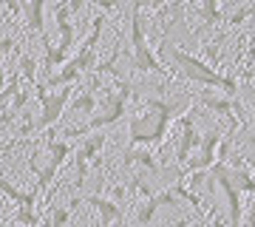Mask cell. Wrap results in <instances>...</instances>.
<instances>
[{"mask_svg":"<svg viewBox=\"0 0 255 227\" xmlns=\"http://www.w3.org/2000/svg\"><path fill=\"white\" fill-rule=\"evenodd\" d=\"M167 51H170V60L179 65V71H182L187 80L199 82V85H204V88H219V91H224L227 97H236L238 91H241V85H238L236 77H230V74L224 77V74H219L210 63H204V60H199V57H193L190 51H182L179 45H170Z\"/></svg>","mask_w":255,"mask_h":227,"instance_id":"cell-2","label":"cell"},{"mask_svg":"<svg viewBox=\"0 0 255 227\" xmlns=\"http://www.w3.org/2000/svg\"><path fill=\"white\" fill-rule=\"evenodd\" d=\"M102 145H105V134H91L80 145V151L74 154V168H77V179H74V185H77V188L85 182V176H88V165L97 162V154L102 151Z\"/></svg>","mask_w":255,"mask_h":227,"instance_id":"cell-5","label":"cell"},{"mask_svg":"<svg viewBox=\"0 0 255 227\" xmlns=\"http://www.w3.org/2000/svg\"><path fill=\"white\" fill-rule=\"evenodd\" d=\"M68 9H71V14H74V11H82V9H85V3H82V0H71V3H68Z\"/></svg>","mask_w":255,"mask_h":227,"instance_id":"cell-25","label":"cell"},{"mask_svg":"<svg viewBox=\"0 0 255 227\" xmlns=\"http://www.w3.org/2000/svg\"><path fill=\"white\" fill-rule=\"evenodd\" d=\"M71 102V88H60V91H48L46 102H40V117H37V131H43V128H51L57 119L63 117L65 105Z\"/></svg>","mask_w":255,"mask_h":227,"instance_id":"cell-4","label":"cell"},{"mask_svg":"<svg viewBox=\"0 0 255 227\" xmlns=\"http://www.w3.org/2000/svg\"><path fill=\"white\" fill-rule=\"evenodd\" d=\"M130 48H133V68L136 71H162V60L150 51L145 34V23H142V6L130 9Z\"/></svg>","mask_w":255,"mask_h":227,"instance_id":"cell-3","label":"cell"},{"mask_svg":"<svg viewBox=\"0 0 255 227\" xmlns=\"http://www.w3.org/2000/svg\"><path fill=\"white\" fill-rule=\"evenodd\" d=\"M43 154H46L48 165L60 171V168L65 165V159H68V142H65V139H46Z\"/></svg>","mask_w":255,"mask_h":227,"instance_id":"cell-11","label":"cell"},{"mask_svg":"<svg viewBox=\"0 0 255 227\" xmlns=\"http://www.w3.org/2000/svg\"><path fill=\"white\" fill-rule=\"evenodd\" d=\"M133 100L142 102V111L133 114L130 117V125H128L130 148L162 142L164 136H167V128H170L173 117H182V111H187V100L167 102L162 97H145V100H139V94Z\"/></svg>","mask_w":255,"mask_h":227,"instance_id":"cell-1","label":"cell"},{"mask_svg":"<svg viewBox=\"0 0 255 227\" xmlns=\"http://www.w3.org/2000/svg\"><path fill=\"white\" fill-rule=\"evenodd\" d=\"M199 11H201V23H204V26H219V23H224V20H221V9H219L216 0H204Z\"/></svg>","mask_w":255,"mask_h":227,"instance_id":"cell-16","label":"cell"},{"mask_svg":"<svg viewBox=\"0 0 255 227\" xmlns=\"http://www.w3.org/2000/svg\"><path fill=\"white\" fill-rule=\"evenodd\" d=\"M97 6H100L102 11H111V9H117V3H114V0H100Z\"/></svg>","mask_w":255,"mask_h":227,"instance_id":"cell-24","label":"cell"},{"mask_svg":"<svg viewBox=\"0 0 255 227\" xmlns=\"http://www.w3.org/2000/svg\"><path fill=\"white\" fill-rule=\"evenodd\" d=\"M156 213H159L156 193L150 196V199H145V202H136V208H133V216H136V225H139V227H147V225L156 219Z\"/></svg>","mask_w":255,"mask_h":227,"instance_id":"cell-13","label":"cell"},{"mask_svg":"<svg viewBox=\"0 0 255 227\" xmlns=\"http://www.w3.org/2000/svg\"><path fill=\"white\" fill-rule=\"evenodd\" d=\"M199 102L204 105V108H210L213 114H221V117L230 119V134H236L238 131V122H236V97H227V94H221V97H216V94H201Z\"/></svg>","mask_w":255,"mask_h":227,"instance_id":"cell-7","label":"cell"},{"mask_svg":"<svg viewBox=\"0 0 255 227\" xmlns=\"http://www.w3.org/2000/svg\"><path fill=\"white\" fill-rule=\"evenodd\" d=\"M125 193H128V188H122V185H114V188H111V202H122L125 199Z\"/></svg>","mask_w":255,"mask_h":227,"instance_id":"cell-22","label":"cell"},{"mask_svg":"<svg viewBox=\"0 0 255 227\" xmlns=\"http://www.w3.org/2000/svg\"><path fill=\"white\" fill-rule=\"evenodd\" d=\"M111 227H125V225H122V222H114V225H111Z\"/></svg>","mask_w":255,"mask_h":227,"instance_id":"cell-28","label":"cell"},{"mask_svg":"<svg viewBox=\"0 0 255 227\" xmlns=\"http://www.w3.org/2000/svg\"><path fill=\"white\" fill-rule=\"evenodd\" d=\"M0 227H6V225H0Z\"/></svg>","mask_w":255,"mask_h":227,"instance_id":"cell-29","label":"cell"},{"mask_svg":"<svg viewBox=\"0 0 255 227\" xmlns=\"http://www.w3.org/2000/svg\"><path fill=\"white\" fill-rule=\"evenodd\" d=\"M210 227H230V222L224 216H221V213H216V210H210Z\"/></svg>","mask_w":255,"mask_h":227,"instance_id":"cell-21","label":"cell"},{"mask_svg":"<svg viewBox=\"0 0 255 227\" xmlns=\"http://www.w3.org/2000/svg\"><path fill=\"white\" fill-rule=\"evenodd\" d=\"M250 108H253V114H250V122H253V128H255V100H250Z\"/></svg>","mask_w":255,"mask_h":227,"instance_id":"cell-27","label":"cell"},{"mask_svg":"<svg viewBox=\"0 0 255 227\" xmlns=\"http://www.w3.org/2000/svg\"><path fill=\"white\" fill-rule=\"evenodd\" d=\"M23 227H37L40 225V216L34 213V208H17V216H14Z\"/></svg>","mask_w":255,"mask_h":227,"instance_id":"cell-19","label":"cell"},{"mask_svg":"<svg viewBox=\"0 0 255 227\" xmlns=\"http://www.w3.org/2000/svg\"><path fill=\"white\" fill-rule=\"evenodd\" d=\"M170 191L176 193V199H179V202H187V205H193V210L204 216V205H201V196H199V193H193L190 188L184 185V182H173V185H170Z\"/></svg>","mask_w":255,"mask_h":227,"instance_id":"cell-14","label":"cell"},{"mask_svg":"<svg viewBox=\"0 0 255 227\" xmlns=\"http://www.w3.org/2000/svg\"><path fill=\"white\" fill-rule=\"evenodd\" d=\"M247 227H255V199L250 202V213H247Z\"/></svg>","mask_w":255,"mask_h":227,"instance_id":"cell-23","label":"cell"},{"mask_svg":"<svg viewBox=\"0 0 255 227\" xmlns=\"http://www.w3.org/2000/svg\"><path fill=\"white\" fill-rule=\"evenodd\" d=\"M68 105H71V111H77V114H88V117H91L94 111H97V97H94L91 91H77Z\"/></svg>","mask_w":255,"mask_h":227,"instance_id":"cell-15","label":"cell"},{"mask_svg":"<svg viewBox=\"0 0 255 227\" xmlns=\"http://www.w3.org/2000/svg\"><path fill=\"white\" fill-rule=\"evenodd\" d=\"M201 145V134L196 131V122H193L190 114L179 117V145H176V159L182 165L190 162V154Z\"/></svg>","mask_w":255,"mask_h":227,"instance_id":"cell-6","label":"cell"},{"mask_svg":"<svg viewBox=\"0 0 255 227\" xmlns=\"http://www.w3.org/2000/svg\"><path fill=\"white\" fill-rule=\"evenodd\" d=\"M244 94L250 97V100H255V85H247V88H244Z\"/></svg>","mask_w":255,"mask_h":227,"instance_id":"cell-26","label":"cell"},{"mask_svg":"<svg viewBox=\"0 0 255 227\" xmlns=\"http://www.w3.org/2000/svg\"><path fill=\"white\" fill-rule=\"evenodd\" d=\"M54 17H57V28H60V45L57 48L68 57L74 48V26H71V9H68V3L54 6Z\"/></svg>","mask_w":255,"mask_h":227,"instance_id":"cell-8","label":"cell"},{"mask_svg":"<svg viewBox=\"0 0 255 227\" xmlns=\"http://www.w3.org/2000/svg\"><path fill=\"white\" fill-rule=\"evenodd\" d=\"M26 102H28V91H26V88H20L17 94H14V100L9 102V111H14V114H20V111L26 108Z\"/></svg>","mask_w":255,"mask_h":227,"instance_id":"cell-20","label":"cell"},{"mask_svg":"<svg viewBox=\"0 0 255 227\" xmlns=\"http://www.w3.org/2000/svg\"><path fill=\"white\" fill-rule=\"evenodd\" d=\"M142 165L145 171L150 173H162V165H159V159H156L150 151H139V148H128L125 151V168H130V165Z\"/></svg>","mask_w":255,"mask_h":227,"instance_id":"cell-10","label":"cell"},{"mask_svg":"<svg viewBox=\"0 0 255 227\" xmlns=\"http://www.w3.org/2000/svg\"><path fill=\"white\" fill-rule=\"evenodd\" d=\"M85 202H88V205L100 213V225L102 227H111L114 222H122V208H119L117 202L105 199V196H97V193H91Z\"/></svg>","mask_w":255,"mask_h":227,"instance_id":"cell-9","label":"cell"},{"mask_svg":"<svg viewBox=\"0 0 255 227\" xmlns=\"http://www.w3.org/2000/svg\"><path fill=\"white\" fill-rule=\"evenodd\" d=\"M20 77L28 82V85H34L37 82V63L31 54H23L20 57Z\"/></svg>","mask_w":255,"mask_h":227,"instance_id":"cell-17","label":"cell"},{"mask_svg":"<svg viewBox=\"0 0 255 227\" xmlns=\"http://www.w3.org/2000/svg\"><path fill=\"white\" fill-rule=\"evenodd\" d=\"M71 222V210L63 208V205H54L51 208V219H48V227H65Z\"/></svg>","mask_w":255,"mask_h":227,"instance_id":"cell-18","label":"cell"},{"mask_svg":"<svg viewBox=\"0 0 255 227\" xmlns=\"http://www.w3.org/2000/svg\"><path fill=\"white\" fill-rule=\"evenodd\" d=\"M43 11H46V0H31V3H23V9H20V14H26L31 31H37L40 37L46 34V28H43Z\"/></svg>","mask_w":255,"mask_h":227,"instance_id":"cell-12","label":"cell"}]
</instances>
